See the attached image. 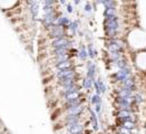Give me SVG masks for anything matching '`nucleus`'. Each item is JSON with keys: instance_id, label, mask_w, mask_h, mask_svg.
I'll return each instance as SVG.
<instances>
[{"instance_id": "5701e85b", "label": "nucleus", "mask_w": 146, "mask_h": 134, "mask_svg": "<svg viewBox=\"0 0 146 134\" xmlns=\"http://www.w3.org/2000/svg\"><path fill=\"white\" fill-rule=\"evenodd\" d=\"M0 134H1V131H0Z\"/></svg>"}, {"instance_id": "f8f14e48", "label": "nucleus", "mask_w": 146, "mask_h": 134, "mask_svg": "<svg viewBox=\"0 0 146 134\" xmlns=\"http://www.w3.org/2000/svg\"><path fill=\"white\" fill-rule=\"evenodd\" d=\"M95 2H90V1H86V2H83L82 3V7H83V9H82V12H83V15L86 16V17H90V16H93V13L95 11Z\"/></svg>"}, {"instance_id": "f03ea898", "label": "nucleus", "mask_w": 146, "mask_h": 134, "mask_svg": "<svg viewBox=\"0 0 146 134\" xmlns=\"http://www.w3.org/2000/svg\"><path fill=\"white\" fill-rule=\"evenodd\" d=\"M44 47L49 49H57V48H65L70 49L74 48L75 41L74 39H70L68 37H60V38H55V39H45L44 40Z\"/></svg>"}, {"instance_id": "4468645a", "label": "nucleus", "mask_w": 146, "mask_h": 134, "mask_svg": "<svg viewBox=\"0 0 146 134\" xmlns=\"http://www.w3.org/2000/svg\"><path fill=\"white\" fill-rule=\"evenodd\" d=\"M95 81H92L89 78H87L86 76H84L83 78L79 79V85L82 87V89H84L86 92H89L90 89H93V85H94Z\"/></svg>"}, {"instance_id": "9d476101", "label": "nucleus", "mask_w": 146, "mask_h": 134, "mask_svg": "<svg viewBox=\"0 0 146 134\" xmlns=\"http://www.w3.org/2000/svg\"><path fill=\"white\" fill-rule=\"evenodd\" d=\"M65 131L68 134H85L86 132V126L85 122H79L76 123L74 125H70L68 127H65Z\"/></svg>"}, {"instance_id": "0eeeda50", "label": "nucleus", "mask_w": 146, "mask_h": 134, "mask_svg": "<svg viewBox=\"0 0 146 134\" xmlns=\"http://www.w3.org/2000/svg\"><path fill=\"white\" fill-rule=\"evenodd\" d=\"M98 67L95 61H88L86 63V73L85 76L87 78L95 81L98 76Z\"/></svg>"}, {"instance_id": "dca6fc26", "label": "nucleus", "mask_w": 146, "mask_h": 134, "mask_svg": "<svg viewBox=\"0 0 146 134\" xmlns=\"http://www.w3.org/2000/svg\"><path fill=\"white\" fill-rule=\"evenodd\" d=\"M88 101H89V104L92 105V106H95V105H98V104H102L103 103V98L100 95H98L96 93H93V94H90L89 95V98H88Z\"/></svg>"}, {"instance_id": "a211bd4d", "label": "nucleus", "mask_w": 146, "mask_h": 134, "mask_svg": "<svg viewBox=\"0 0 146 134\" xmlns=\"http://www.w3.org/2000/svg\"><path fill=\"white\" fill-rule=\"evenodd\" d=\"M98 5L104 6V9H110V8H117L118 7V2L113 1V0H103L97 2Z\"/></svg>"}, {"instance_id": "20e7f679", "label": "nucleus", "mask_w": 146, "mask_h": 134, "mask_svg": "<svg viewBox=\"0 0 146 134\" xmlns=\"http://www.w3.org/2000/svg\"><path fill=\"white\" fill-rule=\"evenodd\" d=\"M45 33V39H55V38H60L66 36V29L61 28L57 25H52L51 27L44 29Z\"/></svg>"}, {"instance_id": "f3484780", "label": "nucleus", "mask_w": 146, "mask_h": 134, "mask_svg": "<svg viewBox=\"0 0 146 134\" xmlns=\"http://www.w3.org/2000/svg\"><path fill=\"white\" fill-rule=\"evenodd\" d=\"M87 53H88L89 61H95V58L97 57V50L95 49L94 45L92 43H88L87 44Z\"/></svg>"}, {"instance_id": "412c9836", "label": "nucleus", "mask_w": 146, "mask_h": 134, "mask_svg": "<svg viewBox=\"0 0 146 134\" xmlns=\"http://www.w3.org/2000/svg\"><path fill=\"white\" fill-rule=\"evenodd\" d=\"M75 7H74L73 2H67V5L65 6V12H66V15H72V13H74L75 12Z\"/></svg>"}, {"instance_id": "aec40b11", "label": "nucleus", "mask_w": 146, "mask_h": 134, "mask_svg": "<svg viewBox=\"0 0 146 134\" xmlns=\"http://www.w3.org/2000/svg\"><path fill=\"white\" fill-rule=\"evenodd\" d=\"M104 105H103V103L102 104H98V105H95V106H93V111L95 112V114L97 115L98 119H100L102 116H103V110H104V107H103Z\"/></svg>"}, {"instance_id": "ddd939ff", "label": "nucleus", "mask_w": 146, "mask_h": 134, "mask_svg": "<svg viewBox=\"0 0 146 134\" xmlns=\"http://www.w3.org/2000/svg\"><path fill=\"white\" fill-rule=\"evenodd\" d=\"M77 57L80 61L87 63L89 57H88V53H87V46L85 45H79V47L77 48Z\"/></svg>"}, {"instance_id": "39448f33", "label": "nucleus", "mask_w": 146, "mask_h": 134, "mask_svg": "<svg viewBox=\"0 0 146 134\" xmlns=\"http://www.w3.org/2000/svg\"><path fill=\"white\" fill-rule=\"evenodd\" d=\"M115 119H116V122H124V121H134L137 122V114L136 112L133 111H115Z\"/></svg>"}, {"instance_id": "9b49d317", "label": "nucleus", "mask_w": 146, "mask_h": 134, "mask_svg": "<svg viewBox=\"0 0 146 134\" xmlns=\"http://www.w3.org/2000/svg\"><path fill=\"white\" fill-rule=\"evenodd\" d=\"M72 21L73 20L70 19V17L68 15H66L65 12L59 11L55 24L57 25V26H59V27H61V28H64V29H67L69 27V25L72 24Z\"/></svg>"}, {"instance_id": "b1692460", "label": "nucleus", "mask_w": 146, "mask_h": 134, "mask_svg": "<svg viewBox=\"0 0 146 134\" xmlns=\"http://www.w3.org/2000/svg\"><path fill=\"white\" fill-rule=\"evenodd\" d=\"M115 134H116V133H115Z\"/></svg>"}, {"instance_id": "4be33fe9", "label": "nucleus", "mask_w": 146, "mask_h": 134, "mask_svg": "<svg viewBox=\"0 0 146 134\" xmlns=\"http://www.w3.org/2000/svg\"><path fill=\"white\" fill-rule=\"evenodd\" d=\"M105 134H111V133H110V132H107V133H105Z\"/></svg>"}, {"instance_id": "6e6552de", "label": "nucleus", "mask_w": 146, "mask_h": 134, "mask_svg": "<svg viewBox=\"0 0 146 134\" xmlns=\"http://www.w3.org/2000/svg\"><path fill=\"white\" fill-rule=\"evenodd\" d=\"M93 89L95 91V93H96V94L100 95V96L107 92V85H106L105 81H104L100 76H98L97 78L95 79L94 85H93Z\"/></svg>"}, {"instance_id": "6ab92c4d", "label": "nucleus", "mask_w": 146, "mask_h": 134, "mask_svg": "<svg viewBox=\"0 0 146 134\" xmlns=\"http://www.w3.org/2000/svg\"><path fill=\"white\" fill-rule=\"evenodd\" d=\"M103 15H104V18H107V17H114V16H118V9H117V8L104 9Z\"/></svg>"}, {"instance_id": "423d86ee", "label": "nucleus", "mask_w": 146, "mask_h": 134, "mask_svg": "<svg viewBox=\"0 0 146 134\" xmlns=\"http://www.w3.org/2000/svg\"><path fill=\"white\" fill-rule=\"evenodd\" d=\"M87 112H88V121H89V126L92 129V132L93 133H98L99 130H100V126H99V119L97 117V115L95 114V112L93 111L92 107L87 106Z\"/></svg>"}, {"instance_id": "1a4fd4ad", "label": "nucleus", "mask_w": 146, "mask_h": 134, "mask_svg": "<svg viewBox=\"0 0 146 134\" xmlns=\"http://www.w3.org/2000/svg\"><path fill=\"white\" fill-rule=\"evenodd\" d=\"M79 30H80V21L78 19H75L72 21V24L69 25V27L66 29V36L73 39L75 36H77Z\"/></svg>"}, {"instance_id": "f257e3e1", "label": "nucleus", "mask_w": 146, "mask_h": 134, "mask_svg": "<svg viewBox=\"0 0 146 134\" xmlns=\"http://www.w3.org/2000/svg\"><path fill=\"white\" fill-rule=\"evenodd\" d=\"M122 21L119 16L104 18V33L107 39L122 38Z\"/></svg>"}, {"instance_id": "2eb2a0df", "label": "nucleus", "mask_w": 146, "mask_h": 134, "mask_svg": "<svg viewBox=\"0 0 146 134\" xmlns=\"http://www.w3.org/2000/svg\"><path fill=\"white\" fill-rule=\"evenodd\" d=\"M116 125L123 126L131 131H137V122L134 121H124V122H116Z\"/></svg>"}, {"instance_id": "7ed1b4c3", "label": "nucleus", "mask_w": 146, "mask_h": 134, "mask_svg": "<svg viewBox=\"0 0 146 134\" xmlns=\"http://www.w3.org/2000/svg\"><path fill=\"white\" fill-rule=\"evenodd\" d=\"M126 47H127V41H125L123 38L106 39V41H105V53H123V54H125Z\"/></svg>"}]
</instances>
